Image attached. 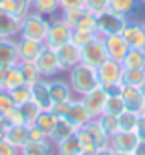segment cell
Masks as SVG:
<instances>
[{
    "label": "cell",
    "instance_id": "cell-1",
    "mask_svg": "<svg viewBox=\"0 0 145 155\" xmlns=\"http://www.w3.org/2000/svg\"><path fill=\"white\" fill-rule=\"evenodd\" d=\"M69 84L73 94H76L78 97L95 90L97 86H100L99 77H97V69L89 68L86 64H78L76 68H73L69 71Z\"/></svg>",
    "mask_w": 145,
    "mask_h": 155
},
{
    "label": "cell",
    "instance_id": "cell-2",
    "mask_svg": "<svg viewBox=\"0 0 145 155\" xmlns=\"http://www.w3.org/2000/svg\"><path fill=\"white\" fill-rule=\"evenodd\" d=\"M49 25L50 21L37 13V12H28L24 17L20 19V32H19V38H24V39H36V41H43L47 38V32H49Z\"/></svg>",
    "mask_w": 145,
    "mask_h": 155
},
{
    "label": "cell",
    "instance_id": "cell-3",
    "mask_svg": "<svg viewBox=\"0 0 145 155\" xmlns=\"http://www.w3.org/2000/svg\"><path fill=\"white\" fill-rule=\"evenodd\" d=\"M71 36H73V28L60 17L58 21H50L47 38H45V45L52 51H56L61 45H65V43H69Z\"/></svg>",
    "mask_w": 145,
    "mask_h": 155
},
{
    "label": "cell",
    "instance_id": "cell-4",
    "mask_svg": "<svg viewBox=\"0 0 145 155\" xmlns=\"http://www.w3.org/2000/svg\"><path fill=\"white\" fill-rule=\"evenodd\" d=\"M61 19L69 25L73 30L74 28H84V30H95L97 26V17L89 13L86 8H69L61 9ZM97 32V30H95Z\"/></svg>",
    "mask_w": 145,
    "mask_h": 155
},
{
    "label": "cell",
    "instance_id": "cell-5",
    "mask_svg": "<svg viewBox=\"0 0 145 155\" xmlns=\"http://www.w3.org/2000/svg\"><path fill=\"white\" fill-rule=\"evenodd\" d=\"M128 23L127 17H123L119 13H114V12H104V13H100L97 15V34L100 38H104V36H112V34H121L123 28H125V25Z\"/></svg>",
    "mask_w": 145,
    "mask_h": 155
},
{
    "label": "cell",
    "instance_id": "cell-6",
    "mask_svg": "<svg viewBox=\"0 0 145 155\" xmlns=\"http://www.w3.org/2000/svg\"><path fill=\"white\" fill-rule=\"evenodd\" d=\"M108 60V52L104 47V39L97 36L95 39H91L86 47H82V64L89 65V68H99Z\"/></svg>",
    "mask_w": 145,
    "mask_h": 155
},
{
    "label": "cell",
    "instance_id": "cell-7",
    "mask_svg": "<svg viewBox=\"0 0 145 155\" xmlns=\"http://www.w3.org/2000/svg\"><path fill=\"white\" fill-rule=\"evenodd\" d=\"M106 99H108V94H106V90H104L102 86H97L95 90L80 95V101H82L84 108L87 110V114H89V118H91V120L99 118L100 114L104 112Z\"/></svg>",
    "mask_w": 145,
    "mask_h": 155
},
{
    "label": "cell",
    "instance_id": "cell-8",
    "mask_svg": "<svg viewBox=\"0 0 145 155\" xmlns=\"http://www.w3.org/2000/svg\"><path fill=\"white\" fill-rule=\"evenodd\" d=\"M56 56H58L61 73H69L78 64H82V49L76 47L73 41H69L60 49H56Z\"/></svg>",
    "mask_w": 145,
    "mask_h": 155
},
{
    "label": "cell",
    "instance_id": "cell-9",
    "mask_svg": "<svg viewBox=\"0 0 145 155\" xmlns=\"http://www.w3.org/2000/svg\"><path fill=\"white\" fill-rule=\"evenodd\" d=\"M36 65H37L39 75L43 77V79H54L58 73H61L58 56H56V51L49 49L47 45L43 47V51L39 52V56L36 58Z\"/></svg>",
    "mask_w": 145,
    "mask_h": 155
},
{
    "label": "cell",
    "instance_id": "cell-10",
    "mask_svg": "<svg viewBox=\"0 0 145 155\" xmlns=\"http://www.w3.org/2000/svg\"><path fill=\"white\" fill-rule=\"evenodd\" d=\"M123 71H125V68H123L121 62L108 58L102 65L97 68V77H99L100 86H110V84L123 82Z\"/></svg>",
    "mask_w": 145,
    "mask_h": 155
},
{
    "label": "cell",
    "instance_id": "cell-11",
    "mask_svg": "<svg viewBox=\"0 0 145 155\" xmlns=\"http://www.w3.org/2000/svg\"><path fill=\"white\" fill-rule=\"evenodd\" d=\"M138 144H140V138L136 135V131H117L110 137V148L114 151L132 153Z\"/></svg>",
    "mask_w": 145,
    "mask_h": 155
},
{
    "label": "cell",
    "instance_id": "cell-12",
    "mask_svg": "<svg viewBox=\"0 0 145 155\" xmlns=\"http://www.w3.org/2000/svg\"><path fill=\"white\" fill-rule=\"evenodd\" d=\"M104 47H106V52H108V58L115 60V62H123L125 54L128 52V45L123 34H112V36H104Z\"/></svg>",
    "mask_w": 145,
    "mask_h": 155
},
{
    "label": "cell",
    "instance_id": "cell-13",
    "mask_svg": "<svg viewBox=\"0 0 145 155\" xmlns=\"http://www.w3.org/2000/svg\"><path fill=\"white\" fill-rule=\"evenodd\" d=\"M121 34L130 49H145V26H143V23H130L128 21Z\"/></svg>",
    "mask_w": 145,
    "mask_h": 155
},
{
    "label": "cell",
    "instance_id": "cell-14",
    "mask_svg": "<svg viewBox=\"0 0 145 155\" xmlns=\"http://www.w3.org/2000/svg\"><path fill=\"white\" fill-rule=\"evenodd\" d=\"M43 47H45V43H43V41L19 38V39H17L19 62H36V58L39 56V52L43 51Z\"/></svg>",
    "mask_w": 145,
    "mask_h": 155
},
{
    "label": "cell",
    "instance_id": "cell-15",
    "mask_svg": "<svg viewBox=\"0 0 145 155\" xmlns=\"http://www.w3.org/2000/svg\"><path fill=\"white\" fill-rule=\"evenodd\" d=\"M30 90H32V101H36L41 110H49L52 105V99H50V90H49V79H37L36 82L30 84Z\"/></svg>",
    "mask_w": 145,
    "mask_h": 155
},
{
    "label": "cell",
    "instance_id": "cell-16",
    "mask_svg": "<svg viewBox=\"0 0 145 155\" xmlns=\"http://www.w3.org/2000/svg\"><path fill=\"white\" fill-rule=\"evenodd\" d=\"M17 64H19L17 41H13V38H0V68H9V65Z\"/></svg>",
    "mask_w": 145,
    "mask_h": 155
},
{
    "label": "cell",
    "instance_id": "cell-17",
    "mask_svg": "<svg viewBox=\"0 0 145 155\" xmlns=\"http://www.w3.org/2000/svg\"><path fill=\"white\" fill-rule=\"evenodd\" d=\"M49 90H50V99L52 103H63L73 99V90L69 81L61 79H49Z\"/></svg>",
    "mask_w": 145,
    "mask_h": 155
},
{
    "label": "cell",
    "instance_id": "cell-18",
    "mask_svg": "<svg viewBox=\"0 0 145 155\" xmlns=\"http://www.w3.org/2000/svg\"><path fill=\"white\" fill-rule=\"evenodd\" d=\"M4 138L11 142L15 148L22 150L24 144L28 142V125L26 124H15V125H8L4 129Z\"/></svg>",
    "mask_w": 145,
    "mask_h": 155
},
{
    "label": "cell",
    "instance_id": "cell-19",
    "mask_svg": "<svg viewBox=\"0 0 145 155\" xmlns=\"http://www.w3.org/2000/svg\"><path fill=\"white\" fill-rule=\"evenodd\" d=\"M86 135L89 137V140H91L97 148H104V146H110V137L106 135V133L102 131V127L99 125L97 120H89L86 125L80 127Z\"/></svg>",
    "mask_w": 145,
    "mask_h": 155
},
{
    "label": "cell",
    "instance_id": "cell-20",
    "mask_svg": "<svg viewBox=\"0 0 145 155\" xmlns=\"http://www.w3.org/2000/svg\"><path fill=\"white\" fill-rule=\"evenodd\" d=\"M121 95H123V101H125L127 110H134V112H140V110H141V107L145 103V97L140 92V88H136V86H125V84H123Z\"/></svg>",
    "mask_w": 145,
    "mask_h": 155
},
{
    "label": "cell",
    "instance_id": "cell-21",
    "mask_svg": "<svg viewBox=\"0 0 145 155\" xmlns=\"http://www.w3.org/2000/svg\"><path fill=\"white\" fill-rule=\"evenodd\" d=\"M76 133V127L71 124L67 118H56V124H54V129H52V133H50V142L54 144H60L61 140H65L67 137H71V135H74Z\"/></svg>",
    "mask_w": 145,
    "mask_h": 155
},
{
    "label": "cell",
    "instance_id": "cell-22",
    "mask_svg": "<svg viewBox=\"0 0 145 155\" xmlns=\"http://www.w3.org/2000/svg\"><path fill=\"white\" fill-rule=\"evenodd\" d=\"M65 118L69 120L76 129H80L82 125H86L87 121L91 120V118H89V114H87V110L84 108V105H82L80 99H71V107H69V112H67Z\"/></svg>",
    "mask_w": 145,
    "mask_h": 155
},
{
    "label": "cell",
    "instance_id": "cell-23",
    "mask_svg": "<svg viewBox=\"0 0 145 155\" xmlns=\"http://www.w3.org/2000/svg\"><path fill=\"white\" fill-rule=\"evenodd\" d=\"M20 32V19L6 13V12H0V38H13L19 36Z\"/></svg>",
    "mask_w": 145,
    "mask_h": 155
},
{
    "label": "cell",
    "instance_id": "cell-24",
    "mask_svg": "<svg viewBox=\"0 0 145 155\" xmlns=\"http://www.w3.org/2000/svg\"><path fill=\"white\" fill-rule=\"evenodd\" d=\"M32 8V0H0V12L22 19Z\"/></svg>",
    "mask_w": 145,
    "mask_h": 155
},
{
    "label": "cell",
    "instance_id": "cell-25",
    "mask_svg": "<svg viewBox=\"0 0 145 155\" xmlns=\"http://www.w3.org/2000/svg\"><path fill=\"white\" fill-rule=\"evenodd\" d=\"M56 153L58 155H82V144L78 140L76 133L61 140L60 144H56Z\"/></svg>",
    "mask_w": 145,
    "mask_h": 155
},
{
    "label": "cell",
    "instance_id": "cell-26",
    "mask_svg": "<svg viewBox=\"0 0 145 155\" xmlns=\"http://www.w3.org/2000/svg\"><path fill=\"white\" fill-rule=\"evenodd\" d=\"M125 69H143L145 68V51L143 49H128V52L123 58Z\"/></svg>",
    "mask_w": 145,
    "mask_h": 155
},
{
    "label": "cell",
    "instance_id": "cell-27",
    "mask_svg": "<svg viewBox=\"0 0 145 155\" xmlns=\"http://www.w3.org/2000/svg\"><path fill=\"white\" fill-rule=\"evenodd\" d=\"M22 84H28V82H26V77L22 73V69L19 68V64L17 65H9L6 81H4V90H13V88L22 86Z\"/></svg>",
    "mask_w": 145,
    "mask_h": 155
},
{
    "label": "cell",
    "instance_id": "cell-28",
    "mask_svg": "<svg viewBox=\"0 0 145 155\" xmlns=\"http://www.w3.org/2000/svg\"><path fill=\"white\" fill-rule=\"evenodd\" d=\"M32 8L33 12H37L45 17H52L58 12H61L58 0H32Z\"/></svg>",
    "mask_w": 145,
    "mask_h": 155
},
{
    "label": "cell",
    "instance_id": "cell-29",
    "mask_svg": "<svg viewBox=\"0 0 145 155\" xmlns=\"http://www.w3.org/2000/svg\"><path fill=\"white\" fill-rule=\"evenodd\" d=\"M140 120V112L134 110H123L117 116V124H119V131H134Z\"/></svg>",
    "mask_w": 145,
    "mask_h": 155
},
{
    "label": "cell",
    "instance_id": "cell-30",
    "mask_svg": "<svg viewBox=\"0 0 145 155\" xmlns=\"http://www.w3.org/2000/svg\"><path fill=\"white\" fill-rule=\"evenodd\" d=\"M54 124H56V118L49 112V110H41L39 116L36 118V121H33L32 125H36L37 129H41L45 137H50V133L54 129Z\"/></svg>",
    "mask_w": 145,
    "mask_h": 155
},
{
    "label": "cell",
    "instance_id": "cell-31",
    "mask_svg": "<svg viewBox=\"0 0 145 155\" xmlns=\"http://www.w3.org/2000/svg\"><path fill=\"white\" fill-rule=\"evenodd\" d=\"M138 0H110L108 2V9L114 13H119L123 17H127L128 13H132L136 9Z\"/></svg>",
    "mask_w": 145,
    "mask_h": 155
},
{
    "label": "cell",
    "instance_id": "cell-32",
    "mask_svg": "<svg viewBox=\"0 0 145 155\" xmlns=\"http://www.w3.org/2000/svg\"><path fill=\"white\" fill-rule=\"evenodd\" d=\"M19 110H20V114H22V120H24V124L26 125H32L33 121H36V118L39 116V112H41V107L36 103V101H26L24 105H20L19 107Z\"/></svg>",
    "mask_w": 145,
    "mask_h": 155
},
{
    "label": "cell",
    "instance_id": "cell-33",
    "mask_svg": "<svg viewBox=\"0 0 145 155\" xmlns=\"http://www.w3.org/2000/svg\"><path fill=\"white\" fill-rule=\"evenodd\" d=\"M99 34H97V32L95 30H84V28H74L73 30V36H71V41L74 43V45L76 47H86L87 45V43L89 41H91V39H95Z\"/></svg>",
    "mask_w": 145,
    "mask_h": 155
},
{
    "label": "cell",
    "instance_id": "cell-34",
    "mask_svg": "<svg viewBox=\"0 0 145 155\" xmlns=\"http://www.w3.org/2000/svg\"><path fill=\"white\" fill-rule=\"evenodd\" d=\"M123 110H127L123 95H108L106 105H104V112L102 114H112V116H119Z\"/></svg>",
    "mask_w": 145,
    "mask_h": 155
},
{
    "label": "cell",
    "instance_id": "cell-35",
    "mask_svg": "<svg viewBox=\"0 0 145 155\" xmlns=\"http://www.w3.org/2000/svg\"><path fill=\"white\" fill-rule=\"evenodd\" d=\"M8 92H9L11 99H13V103H15L17 107L24 105L26 101H30V99H32V90H30V84L17 86V88H13V90H8Z\"/></svg>",
    "mask_w": 145,
    "mask_h": 155
},
{
    "label": "cell",
    "instance_id": "cell-36",
    "mask_svg": "<svg viewBox=\"0 0 145 155\" xmlns=\"http://www.w3.org/2000/svg\"><path fill=\"white\" fill-rule=\"evenodd\" d=\"M99 121V125L102 127V131L106 133L108 137H112L114 133L119 131V124H117V116H112V114H100L99 118H95Z\"/></svg>",
    "mask_w": 145,
    "mask_h": 155
},
{
    "label": "cell",
    "instance_id": "cell-37",
    "mask_svg": "<svg viewBox=\"0 0 145 155\" xmlns=\"http://www.w3.org/2000/svg\"><path fill=\"white\" fill-rule=\"evenodd\" d=\"M145 79V69H125L123 71V84L125 86H140Z\"/></svg>",
    "mask_w": 145,
    "mask_h": 155
},
{
    "label": "cell",
    "instance_id": "cell-38",
    "mask_svg": "<svg viewBox=\"0 0 145 155\" xmlns=\"http://www.w3.org/2000/svg\"><path fill=\"white\" fill-rule=\"evenodd\" d=\"M19 68L22 69V73H24L28 84H32V82H36L37 79H41V75H39V69H37L36 62H19Z\"/></svg>",
    "mask_w": 145,
    "mask_h": 155
},
{
    "label": "cell",
    "instance_id": "cell-39",
    "mask_svg": "<svg viewBox=\"0 0 145 155\" xmlns=\"http://www.w3.org/2000/svg\"><path fill=\"white\" fill-rule=\"evenodd\" d=\"M108 2L110 0H84V8L89 13H93L95 17L108 12Z\"/></svg>",
    "mask_w": 145,
    "mask_h": 155
},
{
    "label": "cell",
    "instance_id": "cell-40",
    "mask_svg": "<svg viewBox=\"0 0 145 155\" xmlns=\"http://www.w3.org/2000/svg\"><path fill=\"white\" fill-rule=\"evenodd\" d=\"M17 105L13 103V99H11L9 92L8 90H0V121L4 120V116L9 112V110H13Z\"/></svg>",
    "mask_w": 145,
    "mask_h": 155
},
{
    "label": "cell",
    "instance_id": "cell-41",
    "mask_svg": "<svg viewBox=\"0 0 145 155\" xmlns=\"http://www.w3.org/2000/svg\"><path fill=\"white\" fill-rule=\"evenodd\" d=\"M69 107H71V101H63V103H52L49 112L54 116V118H65L67 112H69Z\"/></svg>",
    "mask_w": 145,
    "mask_h": 155
},
{
    "label": "cell",
    "instance_id": "cell-42",
    "mask_svg": "<svg viewBox=\"0 0 145 155\" xmlns=\"http://www.w3.org/2000/svg\"><path fill=\"white\" fill-rule=\"evenodd\" d=\"M0 155H20V150L8 142L4 137H0Z\"/></svg>",
    "mask_w": 145,
    "mask_h": 155
},
{
    "label": "cell",
    "instance_id": "cell-43",
    "mask_svg": "<svg viewBox=\"0 0 145 155\" xmlns=\"http://www.w3.org/2000/svg\"><path fill=\"white\" fill-rule=\"evenodd\" d=\"M61 9H69V8H84V0H58Z\"/></svg>",
    "mask_w": 145,
    "mask_h": 155
},
{
    "label": "cell",
    "instance_id": "cell-44",
    "mask_svg": "<svg viewBox=\"0 0 145 155\" xmlns=\"http://www.w3.org/2000/svg\"><path fill=\"white\" fill-rule=\"evenodd\" d=\"M136 135H138V138L140 140H145V116H140V120H138V125H136Z\"/></svg>",
    "mask_w": 145,
    "mask_h": 155
},
{
    "label": "cell",
    "instance_id": "cell-45",
    "mask_svg": "<svg viewBox=\"0 0 145 155\" xmlns=\"http://www.w3.org/2000/svg\"><path fill=\"white\" fill-rule=\"evenodd\" d=\"M132 155H145V140H140V144L132 151Z\"/></svg>",
    "mask_w": 145,
    "mask_h": 155
},
{
    "label": "cell",
    "instance_id": "cell-46",
    "mask_svg": "<svg viewBox=\"0 0 145 155\" xmlns=\"http://www.w3.org/2000/svg\"><path fill=\"white\" fill-rule=\"evenodd\" d=\"M95 155H115V153H114V150H112L110 146H104V148H99L95 151Z\"/></svg>",
    "mask_w": 145,
    "mask_h": 155
},
{
    "label": "cell",
    "instance_id": "cell-47",
    "mask_svg": "<svg viewBox=\"0 0 145 155\" xmlns=\"http://www.w3.org/2000/svg\"><path fill=\"white\" fill-rule=\"evenodd\" d=\"M20 155H41V153H36V151H28V150H20Z\"/></svg>",
    "mask_w": 145,
    "mask_h": 155
},
{
    "label": "cell",
    "instance_id": "cell-48",
    "mask_svg": "<svg viewBox=\"0 0 145 155\" xmlns=\"http://www.w3.org/2000/svg\"><path fill=\"white\" fill-rule=\"evenodd\" d=\"M138 88H140V92H141V94H143V97H145V79H143V82H141Z\"/></svg>",
    "mask_w": 145,
    "mask_h": 155
},
{
    "label": "cell",
    "instance_id": "cell-49",
    "mask_svg": "<svg viewBox=\"0 0 145 155\" xmlns=\"http://www.w3.org/2000/svg\"><path fill=\"white\" fill-rule=\"evenodd\" d=\"M140 116H145V103H143V107H141V110H140Z\"/></svg>",
    "mask_w": 145,
    "mask_h": 155
},
{
    "label": "cell",
    "instance_id": "cell-50",
    "mask_svg": "<svg viewBox=\"0 0 145 155\" xmlns=\"http://www.w3.org/2000/svg\"><path fill=\"white\" fill-rule=\"evenodd\" d=\"M115 155H132V153H125V151H114Z\"/></svg>",
    "mask_w": 145,
    "mask_h": 155
},
{
    "label": "cell",
    "instance_id": "cell-51",
    "mask_svg": "<svg viewBox=\"0 0 145 155\" xmlns=\"http://www.w3.org/2000/svg\"><path fill=\"white\" fill-rule=\"evenodd\" d=\"M140 2H141V4H143V6H145V0H140Z\"/></svg>",
    "mask_w": 145,
    "mask_h": 155
},
{
    "label": "cell",
    "instance_id": "cell-52",
    "mask_svg": "<svg viewBox=\"0 0 145 155\" xmlns=\"http://www.w3.org/2000/svg\"><path fill=\"white\" fill-rule=\"evenodd\" d=\"M143 26H145V23H143Z\"/></svg>",
    "mask_w": 145,
    "mask_h": 155
}]
</instances>
